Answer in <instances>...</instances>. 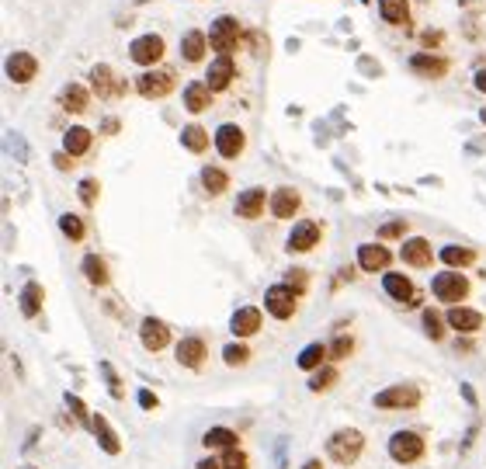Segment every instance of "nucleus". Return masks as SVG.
<instances>
[{
	"mask_svg": "<svg viewBox=\"0 0 486 469\" xmlns=\"http://www.w3.org/2000/svg\"><path fill=\"white\" fill-rule=\"evenodd\" d=\"M365 452V435L358 428H337L327 438V459L337 466H355Z\"/></svg>",
	"mask_w": 486,
	"mask_h": 469,
	"instance_id": "f257e3e1",
	"label": "nucleus"
},
{
	"mask_svg": "<svg viewBox=\"0 0 486 469\" xmlns=\"http://www.w3.org/2000/svg\"><path fill=\"white\" fill-rule=\"evenodd\" d=\"M386 452H389L392 463H399V466H413V463H420V459L427 456V442H424L420 431L403 428V431H396V435L389 438Z\"/></svg>",
	"mask_w": 486,
	"mask_h": 469,
	"instance_id": "f03ea898",
	"label": "nucleus"
},
{
	"mask_svg": "<svg viewBox=\"0 0 486 469\" xmlns=\"http://www.w3.org/2000/svg\"><path fill=\"white\" fill-rule=\"evenodd\" d=\"M376 410H417L424 403V393L417 382H396V386H386L372 396Z\"/></svg>",
	"mask_w": 486,
	"mask_h": 469,
	"instance_id": "7ed1b4c3",
	"label": "nucleus"
},
{
	"mask_svg": "<svg viewBox=\"0 0 486 469\" xmlns=\"http://www.w3.org/2000/svg\"><path fill=\"white\" fill-rule=\"evenodd\" d=\"M431 292H434V299H441V302H452V306H459V302H462V299L469 295V279H466L462 272L448 268V272L434 275V281H431Z\"/></svg>",
	"mask_w": 486,
	"mask_h": 469,
	"instance_id": "20e7f679",
	"label": "nucleus"
},
{
	"mask_svg": "<svg viewBox=\"0 0 486 469\" xmlns=\"http://www.w3.org/2000/svg\"><path fill=\"white\" fill-rule=\"evenodd\" d=\"M264 306H268V313L275 316V320H292L295 316V309H299V292L292 288V285H271L268 292H264Z\"/></svg>",
	"mask_w": 486,
	"mask_h": 469,
	"instance_id": "39448f33",
	"label": "nucleus"
},
{
	"mask_svg": "<svg viewBox=\"0 0 486 469\" xmlns=\"http://www.w3.org/2000/svg\"><path fill=\"white\" fill-rule=\"evenodd\" d=\"M208 42H212V49L219 52V56H229L236 46H240V21L236 18H215L212 21V35H208Z\"/></svg>",
	"mask_w": 486,
	"mask_h": 469,
	"instance_id": "423d86ee",
	"label": "nucleus"
},
{
	"mask_svg": "<svg viewBox=\"0 0 486 469\" xmlns=\"http://www.w3.org/2000/svg\"><path fill=\"white\" fill-rule=\"evenodd\" d=\"M243 146H247V136H243V129H240V125L226 122V125H219V129H215V150H219V157L236 160V157L243 153Z\"/></svg>",
	"mask_w": 486,
	"mask_h": 469,
	"instance_id": "0eeeda50",
	"label": "nucleus"
},
{
	"mask_svg": "<svg viewBox=\"0 0 486 469\" xmlns=\"http://www.w3.org/2000/svg\"><path fill=\"white\" fill-rule=\"evenodd\" d=\"M139 341H143V348H146L150 355H157V351H164V348L171 344V327H167L164 320H157V316H146V320L139 323Z\"/></svg>",
	"mask_w": 486,
	"mask_h": 469,
	"instance_id": "6e6552de",
	"label": "nucleus"
},
{
	"mask_svg": "<svg viewBox=\"0 0 486 469\" xmlns=\"http://www.w3.org/2000/svg\"><path fill=\"white\" fill-rule=\"evenodd\" d=\"M320 237H323V230H320L316 219H299L289 233V251L292 254H306L320 244Z\"/></svg>",
	"mask_w": 486,
	"mask_h": 469,
	"instance_id": "1a4fd4ad",
	"label": "nucleus"
},
{
	"mask_svg": "<svg viewBox=\"0 0 486 469\" xmlns=\"http://www.w3.org/2000/svg\"><path fill=\"white\" fill-rule=\"evenodd\" d=\"M389 265H392V254H389V247L383 240H379V244H362V247H358V268H362V272L379 275V272H389Z\"/></svg>",
	"mask_w": 486,
	"mask_h": 469,
	"instance_id": "9d476101",
	"label": "nucleus"
},
{
	"mask_svg": "<svg viewBox=\"0 0 486 469\" xmlns=\"http://www.w3.org/2000/svg\"><path fill=\"white\" fill-rule=\"evenodd\" d=\"M268 205H271V198H268L264 188H247V191H240V198H236L233 209H236L240 219H261Z\"/></svg>",
	"mask_w": 486,
	"mask_h": 469,
	"instance_id": "9b49d317",
	"label": "nucleus"
},
{
	"mask_svg": "<svg viewBox=\"0 0 486 469\" xmlns=\"http://www.w3.org/2000/svg\"><path fill=\"white\" fill-rule=\"evenodd\" d=\"M261 323H264V313L257 309V306H240L233 316H229V330H233V337H254L257 330H261Z\"/></svg>",
	"mask_w": 486,
	"mask_h": 469,
	"instance_id": "f8f14e48",
	"label": "nucleus"
},
{
	"mask_svg": "<svg viewBox=\"0 0 486 469\" xmlns=\"http://www.w3.org/2000/svg\"><path fill=\"white\" fill-rule=\"evenodd\" d=\"M136 91L143 97H167L174 91V74L171 70H150V74H143L136 80Z\"/></svg>",
	"mask_w": 486,
	"mask_h": 469,
	"instance_id": "ddd939ff",
	"label": "nucleus"
},
{
	"mask_svg": "<svg viewBox=\"0 0 486 469\" xmlns=\"http://www.w3.org/2000/svg\"><path fill=\"white\" fill-rule=\"evenodd\" d=\"M132 63H139V66H153V63H160L164 59V38L160 35H139L136 42H132Z\"/></svg>",
	"mask_w": 486,
	"mask_h": 469,
	"instance_id": "4468645a",
	"label": "nucleus"
},
{
	"mask_svg": "<svg viewBox=\"0 0 486 469\" xmlns=\"http://www.w3.org/2000/svg\"><path fill=\"white\" fill-rule=\"evenodd\" d=\"M399 258H403L410 268H431V261H434L431 240H424V237H406L403 247H399Z\"/></svg>",
	"mask_w": 486,
	"mask_h": 469,
	"instance_id": "2eb2a0df",
	"label": "nucleus"
},
{
	"mask_svg": "<svg viewBox=\"0 0 486 469\" xmlns=\"http://www.w3.org/2000/svg\"><path fill=\"white\" fill-rule=\"evenodd\" d=\"M445 320H448V327L452 330H459V334H476V330H483V313L480 309H473V306H452L448 313H445Z\"/></svg>",
	"mask_w": 486,
	"mask_h": 469,
	"instance_id": "dca6fc26",
	"label": "nucleus"
},
{
	"mask_svg": "<svg viewBox=\"0 0 486 469\" xmlns=\"http://www.w3.org/2000/svg\"><path fill=\"white\" fill-rule=\"evenodd\" d=\"M91 435H94L97 449H101L104 456H122V438H118V431L108 424L104 414H94V421H91Z\"/></svg>",
	"mask_w": 486,
	"mask_h": 469,
	"instance_id": "f3484780",
	"label": "nucleus"
},
{
	"mask_svg": "<svg viewBox=\"0 0 486 469\" xmlns=\"http://www.w3.org/2000/svg\"><path fill=\"white\" fill-rule=\"evenodd\" d=\"M302 209V195L295 188L282 185L271 191V216L275 219H295V212Z\"/></svg>",
	"mask_w": 486,
	"mask_h": 469,
	"instance_id": "a211bd4d",
	"label": "nucleus"
},
{
	"mask_svg": "<svg viewBox=\"0 0 486 469\" xmlns=\"http://www.w3.org/2000/svg\"><path fill=\"white\" fill-rule=\"evenodd\" d=\"M205 358H208V344H205L201 337H185V341H178V365L198 372V369L205 365Z\"/></svg>",
	"mask_w": 486,
	"mask_h": 469,
	"instance_id": "6ab92c4d",
	"label": "nucleus"
},
{
	"mask_svg": "<svg viewBox=\"0 0 486 469\" xmlns=\"http://www.w3.org/2000/svg\"><path fill=\"white\" fill-rule=\"evenodd\" d=\"M383 288L389 292V299H396V302H403V306H417V288H413V281L406 279V275L386 272V275H383Z\"/></svg>",
	"mask_w": 486,
	"mask_h": 469,
	"instance_id": "aec40b11",
	"label": "nucleus"
},
{
	"mask_svg": "<svg viewBox=\"0 0 486 469\" xmlns=\"http://www.w3.org/2000/svg\"><path fill=\"white\" fill-rule=\"evenodd\" d=\"M35 74H38V59H35L31 52H14V56H7V77H10L14 84H28V80H35Z\"/></svg>",
	"mask_w": 486,
	"mask_h": 469,
	"instance_id": "412c9836",
	"label": "nucleus"
},
{
	"mask_svg": "<svg viewBox=\"0 0 486 469\" xmlns=\"http://www.w3.org/2000/svg\"><path fill=\"white\" fill-rule=\"evenodd\" d=\"M201 445L208 452H226V449H240V435L226 424H212L205 435H201Z\"/></svg>",
	"mask_w": 486,
	"mask_h": 469,
	"instance_id": "4be33fe9",
	"label": "nucleus"
},
{
	"mask_svg": "<svg viewBox=\"0 0 486 469\" xmlns=\"http://www.w3.org/2000/svg\"><path fill=\"white\" fill-rule=\"evenodd\" d=\"M17 306H21V316L24 320H35L42 313V306H45V288L38 281H28L21 288V295H17Z\"/></svg>",
	"mask_w": 486,
	"mask_h": 469,
	"instance_id": "5701e85b",
	"label": "nucleus"
},
{
	"mask_svg": "<svg viewBox=\"0 0 486 469\" xmlns=\"http://www.w3.org/2000/svg\"><path fill=\"white\" fill-rule=\"evenodd\" d=\"M233 77H236V63H233L229 56H219V59H212L205 84H208V88H212V94H215V91H226Z\"/></svg>",
	"mask_w": 486,
	"mask_h": 469,
	"instance_id": "b1692460",
	"label": "nucleus"
},
{
	"mask_svg": "<svg viewBox=\"0 0 486 469\" xmlns=\"http://www.w3.org/2000/svg\"><path fill=\"white\" fill-rule=\"evenodd\" d=\"M410 70L417 74V77H445L448 74V59H441V56H431V52H417V56H410Z\"/></svg>",
	"mask_w": 486,
	"mask_h": 469,
	"instance_id": "393cba45",
	"label": "nucleus"
},
{
	"mask_svg": "<svg viewBox=\"0 0 486 469\" xmlns=\"http://www.w3.org/2000/svg\"><path fill=\"white\" fill-rule=\"evenodd\" d=\"M91 143H94V136H91V129H84V125H70V129L63 132V150H66L70 157H84V153L91 150Z\"/></svg>",
	"mask_w": 486,
	"mask_h": 469,
	"instance_id": "a878e982",
	"label": "nucleus"
},
{
	"mask_svg": "<svg viewBox=\"0 0 486 469\" xmlns=\"http://www.w3.org/2000/svg\"><path fill=\"white\" fill-rule=\"evenodd\" d=\"M438 258H441V265H445V268H455V272H462V268L476 265V251H473V247H459V244L441 247V251H438Z\"/></svg>",
	"mask_w": 486,
	"mask_h": 469,
	"instance_id": "bb28decb",
	"label": "nucleus"
},
{
	"mask_svg": "<svg viewBox=\"0 0 486 469\" xmlns=\"http://www.w3.org/2000/svg\"><path fill=\"white\" fill-rule=\"evenodd\" d=\"M323 362H330V348L323 344V341H313V344H306L302 351H299V369L302 372H316V369H323Z\"/></svg>",
	"mask_w": 486,
	"mask_h": 469,
	"instance_id": "cd10ccee",
	"label": "nucleus"
},
{
	"mask_svg": "<svg viewBox=\"0 0 486 469\" xmlns=\"http://www.w3.org/2000/svg\"><path fill=\"white\" fill-rule=\"evenodd\" d=\"M91 88H94V94H101V97H115V94H122L125 84L115 88V74H111V66L97 63L94 70H91Z\"/></svg>",
	"mask_w": 486,
	"mask_h": 469,
	"instance_id": "c85d7f7f",
	"label": "nucleus"
},
{
	"mask_svg": "<svg viewBox=\"0 0 486 469\" xmlns=\"http://www.w3.org/2000/svg\"><path fill=\"white\" fill-rule=\"evenodd\" d=\"M87 88H80V84H66L63 94H59V104L66 108V111H73V115H84L87 111Z\"/></svg>",
	"mask_w": 486,
	"mask_h": 469,
	"instance_id": "c756f323",
	"label": "nucleus"
},
{
	"mask_svg": "<svg viewBox=\"0 0 486 469\" xmlns=\"http://www.w3.org/2000/svg\"><path fill=\"white\" fill-rule=\"evenodd\" d=\"M80 272H84V279L91 281V285H108L111 281V275H108V265H104V258L101 254H87L84 258V265H80Z\"/></svg>",
	"mask_w": 486,
	"mask_h": 469,
	"instance_id": "7c9ffc66",
	"label": "nucleus"
},
{
	"mask_svg": "<svg viewBox=\"0 0 486 469\" xmlns=\"http://www.w3.org/2000/svg\"><path fill=\"white\" fill-rule=\"evenodd\" d=\"M208 104H212V88H208V84H188V88H185V108H188V111L198 115V111H205Z\"/></svg>",
	"mask_w": 486,
	"mask_h": 469,
	"instance_id": "2f4dec72",
	"label": "nucleus"
},
{
	"mask_svg": "<svg viewBox=\"0 0 486 469\" xmlns=\"http://www.w3.org/2000/svg\"><path fill=\"white\" fill-rule=\"evenodd\" d=\"M205 46H208L205 31H188L185 42H181V56H185L188 63H201V59H205Z\"/></svg>",
	"mask_w": 486,
	"mask_h": 469,
	"instance_id": "473e14b6",
	"label": "nucleus"
},
{
	"mask_svg": "<svg viewBox=\"0 0 486 469\" xmlns=\"http://www.w3.org/2000/svg\"><path fill=\"white\" fill-rule=\"evenodd\" d=\"M181 146H185L188 153H205V150H208V132H205L201 125H185V129H181Z\"/></svg>",
	"mask_w": 486,
	"mask_h": 469,
	"instance_id": "72a5a7b5",
	"label": "nucleus"
},
{
	"mask_svg": "<svg viewBox=\"0 0 486 469\" xmlns=\"http://www.w3.org/2000/svg\"><path fill=\"white\" fill-rule=\"evenodd\" d=\"M337 379H341V372L334 369V365H323V369H316V372H309V393H327V389H334L337 386Z\"/></svg>",
	"mask_w": 486,
	"mask_h": 469,
	"instance_id": "f704fd0d",
	"label": "nucleus"
},
{
	"mask_svg": "<svg viewBox=\"0 0 486 469\" xmlns=\"http://www.w3.org/2000/svg\"><path fill=\"white\" fill-rule=\"evenodd\" d=\"M201 188L208 195H222L229 188V174L222 167H201Z\"/></svg>",
	"mask_w": 486,
	"mask_h": 469,
	"instance_id": "c9c22d12",
	"label": "nucleus"
},
{
	"mask_svg": "<svg viewBox=\"0 0 486 469\" xmlns=\"http://www.w3.org/2000/svg\"><path fill=\"white\" fill-rule=\"evenodd\" d=\"M59 230H63V237H66V240H73V244H80V240L87 237L84 219H80V216H73V212H63V216H59Z\"/></svg>",
	"mask_w": 486,
	"mask_h": 469,
	"instance_id": "e433bc0d",
	"label": "nucleus"
},
{
	"mask_svg": "<svg viewBox=\"0 0 486 469\" xmlns=\"http://www.w3.org/2000/svg\"><path fill=\"white\" fill-rule=\"evenodd\" d=\"M420 320H424V334H427L431 341H445V323H448V320H445L438 309H424Z\"/></svg>",
	"mask_w": 486,
	"mask_h": 469,
	"instance_id": "4c0bfd02",
	"label": "nucleus"
},
{
	"mask_svg": "<svg viewBox=\"0 0 486 469\" xmlns=\"http://www.w3.org/2000/svg\"><path fill=\"white\" fill-rule=\"evenodd\" d=\"M222 362H226L229 369H240V365H247V362H250V348H247L243 341H233V344H226V348H222Z\"/></svg>",
	"mask_w": 486,
	"mask_h": 469,
	"instance_id": "58836bf2",
	"label": "nucleus"
},
{
	"mask_svg": "<svg viewBox=\"0 0 486 469\" xmlns=\"http://www.w3.org/2000/svg\"><path fill=\"white\" fill-rule=\"evenodd\" d=\"M327 348H330V362H344V358L355 355V337L351 334H337Z\"/></svg>",
	"mask_w": 486,
	"mask_h": 469,
	"instance_id": "ea45409f",
	"label": "nucleus"
},
{
	"mask_svg": "<svg viewBox=\"0 0 486 469\" xmlns=\"http://www.w3.org/2000/svg\"><path fill=\"white\" fill-rule=\"evenodd\" d=\"M63 403H66V410L84 424V428H91V421H94V414H91V407L80 400V396H73V393H63Z\"/></svg>",
	"mask_w": 486,
	"mask_h": 469,
	"instance_id": "a19ab883",
	"label": "nucleus"
},
{
	"mask_svg": "<svg viewBox=\"0 0 486 469\" xmlns=\"http://www.w3.org/2000/svg\"><path fill=\"white\" fill-rule=\"evenodd\" d=\"M379 10H383V18H386L389 24H403L406 14H410L406 0H379Z\"/></svg>",
	"mask_w": 486,
	"mask_h": 469,
	"instance_id": "79ce46f5",
	"label": "nucleus"
},
{
	"mask_svg": "<svg viewBox=\"0 0 486 469\" xmlns=\"http://www.w3.org/2000/svg\"><path fill=\"white\" fill-rule=\"evenodd\" d=\"M101 375H104V386H108V393H111V400H125V386H122V379H118V372L111 369V362H101Z\"/></svg>",
	"mask_w": 486,
	"mask_h": 469,
	"instance_id": "37998d69",
	"label": "nucleus"
},
{
	"mask_svg": "<svg viewBox=\"0 0 486 469\" xmlns=\"http://www.w3.org/2000/svg\"><path fill=\"white\" fill-rule=\"evenodd\" d=\"M406 230H410V223L406 219H389L386 226H379V240L386 244V240H406Z\"/></svg>",
	"mask_w": 486,
	"mask_h": 469,
	"instance_id": "c03bdc74",
	"label": "nucleus"
},
{
	"mask_svg": "<svg viewBox=\"0 0 486 469\" xmlns=\"http://www.w3.org/2000/svg\"><path fill=\"white\" fill-rule=\"evenodd\" d=\"M219 459H222V469H250V459L243 449H226Z\"/></svg>",
	"mask_w": 486,
	"mask_h": 469,
	"instance_id": "a18cd8bd",
	"label": "nucleus"
},
{
	"mask_svg": "<svg viewBox=\"0 0 486 469\" xmlns=\"http://www.w3.org/2000/svg\"><path fill=\"white\" fill-rule=\"evenodd\" d=\"M77 195H80V202L91 209L97 202V195H101V185H97V178H84L80 185H77Z\"/></svg>",
	"mask_w": 486,
	"mask_h": 469,
	"instance_id": "49530a36",
	"label": "nucleus"
},
{
	"mask_svg": "<svg viewBox=\"0 0 486 469\" xmlns=\"http://www.w3.org/2000/svg\"><path fill=\"white\" fill-rule=\"evenodd\" d=\"M285 285H292L295 292H306V285H309V275H306L302 268H292V272H285Z\"/></svg>",
	"mask_w": 486,
	"mask_h": 469,
	"instance_id": "de8ad7c7",
	"label": "nucleus"
},
{
	"mask_svg": "<svg viewBox=\"0 0 486 469\" xmlns=\"http://www.w3.org/2000/svg\"><path fill=\"white\" fill-rule=\"evenodd\" d=\"M136 403H139L143 410H157V407H160V400H157V393H153V389H139Z\"/></svg>",
	"mask_w": 486,
	"mask_h": 469,
	"instance_id": "09e8293b",
	"label": "nucleus"
},
{
	"mask_svg": "<svg viewBox=\"0 0 486 469\" xmlns=\"http://www.w3.org/2000/svg\"><path fill=\"white\" fill-rule=\"evenodd\" d=\"M459 393H462V400H466L473 410H480V396H476V389H473L469 382H462V386H459Z\"/></svg>",
	"mask_w": 486,
	"mask_h": 469,
	"instance_id": "8fccbe9b",
	"label": "nucleus"
},
{
	"mask_svg": "<svg viewBox=\"0 0 486 469\" xmlns=\"http://www.w3.org/2000/svg\"><path fill=\"white\" fill-rule=\"evenodd\" d=\"M73 160H77V157H70V153H66V150H63V153H56V157H52V164H56V167H59V171H70V167H73Z\"/></svg>",
	"mask_w": 486,
	"mask_h": 469,
	"instance_id": "3c124183",
	"label": "nucleus"
},
{
	"mask_svg": "<svg viewBox=\"0 0 486 469\" xmlns=\"http://www.w3.org/2000/svg\"><path fill=\"white\" fill-rule=\"evenodd\" d=\"M476 435H480V424H473V428L466 431V438H462V452H469V449L476 445Z\"/></svg>",
	"mask_w": 486,
	"mask_h": 469,
	"instance_id": "603ef678",
	"label": "nucleus"
},
{
	"mask_svg": "<svg viewBox=\"0 0 486 469\" xmlns=\"http://www.w3.org/2000/svg\"><path fill=\"white\" fill-rule=\"evenodd\" d=\"M194 469H222V459H215V456H205L201 463H194Z\"/></svg>",
	"mask_w": 486,
	"mask_h": 469,
	"instance_id": "864d4df0",
	"label": "nucleus"
},
{
	"mask_svg": "<svg viewBox=\"0 0 486 469\" xmlns=\"http://www.w3.org/2000/svg\"><path fill=\"white\" fill-rule=\"evenodd\" d=\"M355 281V268H341V275H337V281H334V288H341V285H344V281Z\"/></svg>",
	"mask_w": 486,
	"mask_h": 469,
	"instance_id": "5fc2aeb1",
	"label": "nucleus"
},
{
	"mask_svg": "<svg viewBox=\"0 0 486 469\" xmlns=\"http://www.w3.org/2000/svg\"><path fill=\"white\" fill-rule=\"evenodd\" d=\"M441 42V31H424V46H438Z\"/></svg>",
	"mask_w": 486,
	"mask_h": 469,
	"instance_id": "6e6d98bb",
	"label": "nucleus"
},
{
	"mask_svg": "<svg viewBox=\"0 0 486 469\" xmlns=\"http://www.w3.org/2000/svg\"><path fill=\"white\" fill-rule=\"evenodd\" d=\"M38 435H42V428H31V431H28V438H24V449H31V445L38 442Z\"/></svg>",
	"mask_w": 486,
	"mask_h": 469,
	"instance_id": "4d7b16f0",
	"label": "nucleus"
},
{
	"mask_svg": "<svg viewBox=\"0 0 486 469\" xmlns=\"http://www.w3.org/2000/svg\"><path fill=\"white\" fill-rule=\"evenodd\" d=\"M302 469H327V466H323V459H316V456H313V459H306V463H302Z\"/></svg>",
	"mask_w": 486,
	"mask_h": 469,
	"instance_id": "13d9d810",
	"label": "nucleus"
},
{
	"mask_svg": "<svg viewBox=\"0 0 486 469\" xmlns=\"http://www.w3.org/2000/svg\"><path fill=\"white\" fill-rule=\"evenodd\" d=\"M476 91L486 94V70H480V74H476Z\"/></svg>",
	"mask_w": 486,
	"mask_h": 469,
	"instance_id": "bf43d9fd",
	"label": "nucleus"
},
{
	"mask_svg": "<svg viewBox=\"0 0 486 469\" xmlns=\"http://www.w3.org/2000/svg\"><path fill=\"white\" fill-rule=\"evenodd\" d=\"M104 132H118V118H108L104 122Z\"/></svg>",
	"mask_w": 486,
	"mask_h": 469,
	"instance_id": "052dcab7",
	"label": "nucleus"
},
{
	"mask_svg": "<svg viewBox=\"0 0 486 469\" xmlns=\"http://www.w3.org/2000/svg\"><path fill=\"white\" fill-rule=\"evenodd\" d=\"M455 351H459V355H462V351H473V341H459V344H455Z\"/></svg>",
	"mask_w": 486,
	"mask_h": 469,
	"instance_id": "680f3d73",
	"label": "nucleus"
},
{
	"mask_svg": "<svg viewBox=\"0 0 486 469\" xmlns=\"http://www.w3.org/2000/svg\"><path fill=\"white\" fill-rule=\"evenodd\" d=\"M480 118H483V125H486V108H483V111H480Z\"/></svg>",
	"mask_w": 486,
	"mask_h": 469,
	"instance_id": "e2e57ef3",
	"label": "nucleus"
},
{
	"mask_svg": "<svg viewBox=\"0 0 486 469\" xmlns=\"http://www.w3.org/2000/svg\"><path fill=\"white\" fill-rule=\"evenodd\" d=\"M24 469H35V466H24Z\"/></svg>",
	"mask_w": 486,
	"mask_h": 469,
	"instance_id": "0e129e2a",
	"label": "nucleus"
}]
</instances>
